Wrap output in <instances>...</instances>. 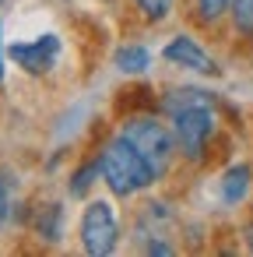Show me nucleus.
I'll list each match as a JSON object with an SVG mask.
<instances>
[{
	"label": "nucleus",
	"mask_w": 253,
	"mask_h": 257,
	"mask_svg": "<svg viewBox=\"0 0 253 257\" xmlns=\"http://www.w3.org/2000/svg\"><path fill=\"white\" fill-rule=\"evenodd\" d=\"M99 176H102L106 187H109L113 194H120V197L137 194V190H144V187H151V183L158 180L155 169L141 159V152H137L123 134L102 148V155H99Z\"/></svg>",
	"instance_id": "f257e3e1"
},
{
	"label": "nucleus",
	"mask_w": 253,
	"mask_h": 257,
	"mask_svg": "<svg viewBox=\"0 0 253 257\" xmlns=\"http://www.w3.org/2000/svg\"><path fill=\"white\" fill-rule=\"evenodd\" d=\"M123 138L141 152V159L155 169V176H162L165 169H169V159H172V134L158 123V120H151V116H134V120H127V127H123Z\"/></svg>",
	"instance_id": "f03ea898"
},
{
	"label": "nucleus",
	"mask_w": 253,
	"mask_h": 257,
	"mask_svg": "<svg viewBox=\"0 0 253 257\" xmlns=\"http://www.w3.org/2000/svg\"><path fill=\"white\" fill-rule=\"evenodd\" d=\"M214 131V116H211V99L183 106L179 113H172V138L179 145V152L186 159H200L207 138Z\"/></svg>",
	"instance_id": "7ed1b4c3"
},
{
	"label": "nucleus",
	"mask_w": 253,
	"mask_h": 257,
	"mask_svg": "<svg viewBox=\"0 0 253 257\" xmlns=\"http://www.w3.org/2000/svg\"><path fill=\"white\" fill-rule=\"evenodd\" d=\"M116 236H120V225H116V211L109 201H92L81 215V243L92 257H106L116 250Z\"/></svg>",
	"instance_id": "20e7f679"
},
{
	"label": "nucleus",
	"mask_w": 253,
	"mask_h": 257,
	"mask_svg": "<svg viewBox=\"0 0 253 257\" xmlns=\"http://www.w3.org/2000/svg\"><path fill=\"white\" fill-rule=\"evenodd\" d=\"M60 57V39L57 36H39L32 43H15L11 46V60L29 71V74H46Z\"/></svg>",
	"instance_id": "39448f33"
},
{
	"label": "nucleus",
	"mask_w": 253,
	"mask_h": 257,
	"mask_svg": "<svg viewBox=\"0 0 253 257\" xmlns=\"http://www.w3.org/2000/svg\"><path fill=\"white\" fill-rule=\"evenodd\" d=\"M162 57L172 60V64H179V67H190V71H197V74H218V64H214L190 36H176V39L162 50Z\"/></svg>",
	"instance_id": "423d86ee"
},
{
	"label": "nucleus",
	"mask_w": 253,
	"mask_h": 257,
	"mask_svg": "<svg viewBox=\"0 0 253 257\" xmlns=\"http://www.w3.org/2000/svg\"><path fill=\"white\" fill-rule=\"evenodd\" d=\"M249 194V166H232L221 176V201L225 204H239Z\"/></svg>",
	"instance_id": "0eeeda50"
},
{
	"label": "nucleus",
	"mask_w": 253,
	"mask_h": 257,
	"mask_svg": "<svg viewBox=\"0 0 253 257\" xmlns=\"http://www.w3.org/2000/svg\"><path fill=\"white\" fill-rule=\"evenodd\" d=\"M148 64H151V53L144 46H123L116 53V67L127 74H141V71H148Z\"/></svg>",
	"instance_id": "6e6552de"
},
{
	"label": "nucleus",
	"mask_w": 253,
	"mask_h": 257,
	"mask_svg": "<svg viewBox=\"0 0 253 257\" xmlns=\"http://www.w3.org/2000/svg\"><path fill=\"white\" fill-rule=\"evenodd\" d=\"M228 15H232V25H235V32H242V36H253V0H232Z\"/></svg>",
	"instance_id": "1a4fd4ad"
},
{
	"label": "nucleus",
	"mask_w": 253,
	"mask_h": 257,
	"mask_svg": "<svg viewBox=\"0 0 253 257\" xmlns=\"http://www.w3.org/2000/svg\"><path fill=\"white\" fill-rule=\"evenodd\" d=\"M228 8H232V0H197V15H200V22H207V25L221 22V18L228 15Z\"/></svg>",
	"instance_id": "9d476101"
},
{
	"label": "nucleus",
	"mask_w": 253,
	"mask_h": 257,
	"mask_svg": "<svg viewBox=\"0 0 253 257\" xmlns=\"http://www.w3.org/2000/svg\"><path fill=\"white\" fill-rule=\"evenodd\" d=\"M169 4L172 0H137V8L151 18V22H158V18H165V11H169Z\"/></svg>",
	"instance_id": "9b49d317"
},
{
	"label": "nucleus",
	"mask_w": 253,
	"mask_h": 257,
	"mask_svg": "<svg viewBox=\"0 0 253 257\" xmlns=\"http://www.w3.org/2000/svg\"><path fill=\"white\" fill-rule=\"evenodd\" d=\"M95 173H99V166H88V169H81L78 176H74V183H71V194H85L88 187H92V180H95Z\"/></svg>",
	"instance_id": "f8f14e48"
},
{
	"label": "nucleus",
	"mask_w": 253,
	"mask_h": 257,
	"mask_svg": "<svg viewBox=\"0 0 253 257\" xmlns=\"http://www.w3.org/2000/svg\"><path fill=\"white\" fill-rule=\"evenodd\" d=\"M4 218H8V194L0 187V225H4Z\"/></svg>",
	"instance_id": "ddd939ff"
},
{
	"label": "nucleus",
	"mask_w": 253,
	"mask_h": 257,
	"mask_svg": "<svg viewBox=\"0 0 253 257\" xmlns=\"http://www.w3.org/2000/svg\"><path fill=\"white\" fill-rule=\"evenodd\" d=\"M246 243H249V250H253V225H246Z\"/></svg>",
	"instance_id": "4468645a"
},
{
	"label": "nucleus",
	"mask_w": 253,
	"mask_h": 257,
	"mask_svg": "<svg viewBox=\"0 0 253 257\" xmlns=\"http://www.w3.org/2000/svg\"><path fill=\"white\" fill-rule=\"evenodd\" d=\"M0 78H4V53H0Z\"/></svg>",
	"instance_id": "2eb2a0df"
}]
</instances>
